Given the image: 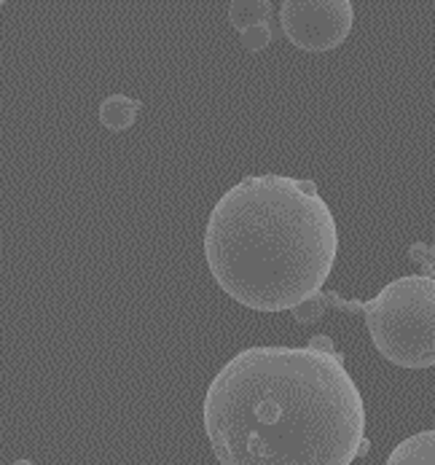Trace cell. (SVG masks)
<instances>
[{"mask_svg": "<svg viewBox=\"0 0 435 465\" xmlns=\"http://www.w3.org/2000/svg\"><path fill=\"white\" fill-rule=\"evenodd\" d=\"M202 420L221 465H352L371 444L344 355L310 344L240 350L210 382Z\"/></svg>", "mask_w": 435, "mask_h": 465, "instance_id": "1", "label": "cell"}, {"mask_svg": "<svg viewBox=\"0 0 435 465\" xmlns=\"http://www.w3.org/2000/svg\"><path fill=\"white\" fill-rule=\"evenodd\" d=\"M325 307L363 312L373 347L400 369L435 366V277L406 274L384 285L369 302H347L339 293H322Z\"/></svg>", "mask_w": 435, "mask_h": 465, "instance_id": "3", "label": "cell"}, {"mask_svg": "<svg viewBox=\"0 0 435 465\" xmlns=\"http://www.w3.org/2000/svg\"><path fill=\"white\" fill-rule=\"evenodd\" d=\"M355 8L350 0H285L280 25L288 41L304 52H331L352 33Z\"/></svg>", "mask_w": 435, "mask_h": 465, "instance_id": "4", "label": "cell"}, {"mask_svg": "<svg viewBox=\"0 0 435 465\" xmlns=\"http://www.w3.org/2000/svg\"><path fill=\"white\" fill-rule=\"evenodd\" d=\"M384 465H435V430H420L403 439Z\"/></svg>", "mask_w": 435, "mask_h": 465, "instance_id": "5", "label": "cell"}, {"mask_svg": "<svg viewBox=\"0 0 435 465\" xmlns=\"http://www.w3.org/2000/svg\"><path fill=\"white\" fill-rule=\"evenodd\" d=\"M143 103L126 94H111L100 103V124L111 133H124L134 124Z\"/></svg>", "mask_w": 435, "mask_h": 465, "instance_id": "6", "label": "cell"}, {"mask_svg": "<svg viewBox=\"0 0 435 465\" xmlns=\"http://www.w3.org/2000/svg\"><path fill=\"white\" fill-rule=\"evenodd\" d=\"M310 347H314V350H325V352H336V350H333V341H331L325 333H320V336H311Z\"/></svg>", "mask_w": 435, "mask_h": 465, "instance_id": "11", "label": "cell"}, {"mask_svg": "<svg viewBox=\"0 0 435 465\" xmlns=\"http://www.w3.org/2000/svg\"><path fill=\"white\" fill-rule=\"evenodd\" d=\"M325 304H322V299H320V293H314L311 299L307 302H302L299 307H293L291 312H293V318H296V323H314V321H320L322 315H325Z\"/></svg>", "mask_w": 435, "mask_h": 465, "instance_id": "9", "label": "cell"}, {"mask_svg": "<svg viewBox=\"0 0 435 465\" xmlns=\"http://www.w3.org/2000/svg\"><path fill=\"white\" fill-rule=\"evenodd\" d=\"M240 38H242V44L248 46L250 52H261V49H266V46H269V41H272V30H269V25H255V27L242 30V33H240Z\"/></svg>", "mask_w": 435, "mask_h": 465, "instance_id": "10", "label": "cell"}, {"mask_svg": "<svg viewBox=\"0 0 435 465\" xmlns=\"http://www.w3.org/2000/svg\"><path fill=\"white\" fill-rule=\"evenodd\" d=\"M409 259L414 264H420V269L428 274V277H435V245L433 242H414L409 248Z\"/></svg>", "mask_w": 435, "mask_h": 465, "instance_id": "8", "label": "cell"}, {"mask_svg": "<svg viewBox=\"0 0 435 465\" xmlns=\"http://www.w3.org/2000/svg\"><path fill=\"white\" fill-rule=\"evenodd\" d=\"M339 229L314 181L245 175L215 202L204 259L215 282L255 312H285L322 291Z\"/></svg>", "mask_w": 435, "mask_h": 465, "instance_id": "2", "label": "cell"}, {"mask_svg": "<svg viewBox=\"0 0 435 465\" xmlns=\"http://www.w3.org/2000/svg\"><path fill=\"white\" fill-rule=\"evenodd\" d=\"M272 14V3L269 0H234L229 5V22L242 33L255 25H266Z\"/></svg>", "mask_w": 435, "mask_h": 465, "instance_id": "7", "label": "cell"}, {"mask_svg": "<svg viewBox=\"0 0 435 465\" xmlns=\"http://www.w3.org/2000/svg\"><path fill=\"white\" fill-rule=\"evenodd\" d=\"M14 465H35V463H33V460H16Z\"/></svg>", "mask_w": 435, "mask_h": 465, "instance_id": "12", "label": "cell"}]
</instances>
